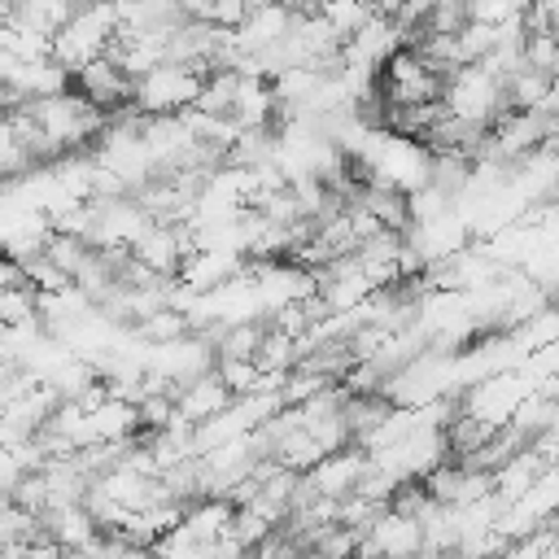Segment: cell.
<instances>
[{
  "label": "cell",
  "mask_w": 559,
  "mask_h": 559,
  "mask_svg": "<svg viewBox=\"0 0 559 559\" xmlns=\"http://www.w3.org/2000/svg\"><path fill=\"white\" fill-rule=\"evenodd\" d=\"M201 87H205V70L201 66H192V61H157L153 70L131 79V105L140 114L162 118V114L197 105Z\"/></svg>",
  "instance_id": "2"
},
{
  "label": "cell",
  "mask_w": 559,
  "mask_h": 559,
  "mask_svg": "<svg viewBox=\"0 0 559 559\" xmlns=\"http://www.w3.org/2000/svg\"><path fill=\"white\" fill-rule=\"evenodd\" d=\"M74 9H79V0H9V17L4 22H13L17 31L52 39L70 22Z\"/></svg>",
  "instance_id": "3"
},
{
  "label": "cell",
  "mask_w": 559,
  "mask_h": 559,
  "mask_svg": "<svg viewBox=\"0 0 559 559\" xmlns=\"http://www.w3.org/2000/svg\"><path fill=\"white\" fill-rule=\"evenodd\" d=\"M35 323H39V293L26 280L9 284L0 293V328L9 332V328H35Z\"/></svg>",
  "instance_id": "4"
},
{
  "label": "cell",
  "mask_w": 559,
  "mask_h": 559,
  "mask_svg": "<svg viewBox=\"0 0 559 559\" xmlns=\"http://www.w3.org/2000/svg\"><path fill=\"white\" fill-rule=\"evenodd\" d=\"M17 280H22V266H17V262H13V258L0 249V293H4L9 284H17Z\"/></svg>",
  "instance_id": "6"
},
{
  "label": "cell",
  "mask_w": 559,
  "mask_h": 559,
  "mask_svg": "<svg viewBox=\"0 0 559 559\" xmlns=\"http://www.w3.org/2000/svg\"><path fill=\"white\" fill-rule=\"evenodd\" d=\"M118 35V4L114 0H79L70 22L52 35V61L79 74L87 61L105 57Z\"/></svg>",
  "instance_id": "1"
},
{
  "label": "cell",
  "mask_w": 559,
  "mask_h": 559,
  "mask_svg": "<svg viewBox=\"0 0 559 559\" xmlns=\"http://www.w3.org/2000/svg\"><path fill=\"white\" fill-rule=\"evenodd\" d=\"M231 393H258L262 389V371L253 358H218V371H214Z\"/></svg>",
  "instance_id": "5"
}]
</instances>
